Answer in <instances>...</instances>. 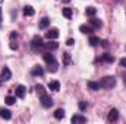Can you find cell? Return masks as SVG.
<instances>
[{
	"mask_svg": "<svg viewBox=\"0 0 126 124\" xmlns=\"http://www.w3.org/2000/svg\"><path fill=\"white\" fill-rule=\"evenodd\" d=\"M100 85L101 88L104 89H113L116 86V77L114 76H104L101 80H100Z\"/></svg>",
	"mask_w": 126,
	"mask_h": 124,
	"instance_id": "obj_1",
	"label": "cell"
},
{
	"mask_svg": "<svg viewBox=\"0 0 126 124\" xmlns=\"http://www.w3.org/2000/svg\"><path fill=\"white\" fill-rule=\"evenodd\" d=\"M31 48H32V51H40V50L44 48V42H43V38H41L40 35H35V37L32 38Z\"/></svg>",
	"mask_w": 126,
	"mask_h": 124,
	"instance_id": "obj_2",
	"label": "cell"
},
{
	"mask_svg": "<svg viewBox=\"0 0 126 124\" xmlns=\"http://www.w3.org/2000/svg\"><path fill=\"white\" fill-rule=\"evenodd\" d=\"M40 101H41V105H43L44 108H50V107L53 105V99H51V96H48L47 93L41 95V96H40Z\"/></svg>",
	"mask_w": 126,
	"mask_h": 124,
	"instance_id": "obj_3",
	"label": "cell"
},
{
	"mask_svg": "<svg viewBox=\"0 0 126 124\" xmlns=\"http://www.w3.org/2000/svg\"><path fill=\"white\" fill-rule=\"evenodd\" d=\"M46 38L47 39H57L59 38V29L57 28H51L46 32Z\"/></svg>",
	"mask_w": 126,
	"mask_h": 124,
	"instance_id": "obj_4",
	"label": "cell"
},
{
	"mask_svg": "<svg viewBox=\"0 0 126 124\" xmlns=\"http://www.w3.org/2000/svg\"><path fill=\"white\" fill-rule=\"evenodd\" d=\"M25 93H27V88H25L24 85H18V86L15 88V96H16V98H24Z\"/></svg>",
	"mask_w": 126,
	"mask_h": 124,
	"instance_id": "obj_5",
	"label": "cell"
},
{
	"mask_svg": "<svg viewBox=\"0 0 126 124\" xmlns=\"http://www.w3.org/2000/svg\"><path fill=\"white\" fill-rule=\"evenodd\" d=\"M117 118H119V111H117L116 108L110 110V112H109V115H107V120H109L110 123H114V121H117Z\"/></svg>",
	"mask_w": 126,
	"mask_h": 124,
	"instance_id": "obj_6",
	"label": "cell"
},
{
	"mask_svg": "<svg viewBox=\"0 0 126 124\" xmlns=\"http://www.w3.org/2000/svg\"><path fill=\"white\" fill-rule=\"evenodd\" d=\"M70 121L73 124H84V123H87V118L84 117V115H78V114H75L72 118H70Z\"/></svg>",
	"mask_w": 126,
	"mask_h": 124,
	"instance_id": "obj_7",
	"label": "cell"
},
{
	"mask_svg": "<svg viewBox=\"0 0 126 124\" xmlns=\"http://www.w3.org/2000/svg\"><path fill=\"white\" fill-rule=\"evenodd\" d=\"M31 74L32 76H44V69L41 67V66H34L32 67V70H31Z\"/></svg>",
	"mask_w": 126,
	"mask_h": 124,
	"instance_id": "obj_8",
	"label": "cell"
},
{
	"mask_svg": "<svg viewBox=\"0 0 126 124\" xmlns=\"http://www.w3.org/2000/svg\"><path fill=\"white\" fill-rule=\"evenodd\" d=\"M48 89L53 91V92H59L60 91V82L59 80H51L48 83Z\"/></svg>",
	"mask_w": 126,
	"mask_h": 124,
	"instance_id": "obj_9",
	"label": "cell"
},
{
	"mask_svg": "<svg viewBox=\"0 0 126 124\" xmlns=\"http://www.w3.org/2000/svg\"><path fill=\"white\" fill-rule=\"evenodd\" d=\"M57 47H59V44H57L54 39H50V42H44V48H46V50H48V51L56 50Z\"/></svg>",
	"mask_w": 126,
	"mask_h": 124,
	"instance_id": "obj_10",
	"label": "cell"
},
{
	"mask_svg": "<svg viewBox=\"0 0 126 124\" xmlns=\"http://www.w3.org/2000/svg\"><path fill=\"white\" fill-rule=\"evenodd\" d=\"M90 25L93 26V28H95V29H98V28H101L103 26V22H101V19H97V18H91L90 19Z\"/></svg>",
	"mask_w": 126,
	"mask_h": 124,
	"instance_id": "obj_11",
	"label": "cell"
},
{
	"mask_svg": "<svg viewBox=\"0 0 126 124\" xmlns=\"http://www.w3.org/2000/svg\"><path fill=\"white\" fill-rule=\"evenodd\" d=\"M10 77H12L10 69H9V67H4V69L1 70V80H9Z\"/></svg>",
	"mask_w": 126,
	"mask_h": 124,
	"instance_id": "obj_12",
	"label": "cell"
},
{
	"mask_svg": "<svg viewBox=\"0 0 126 124\" xmlns=\"http://www.w3.org/2000/svg\"><path fill=\"white\" fill-rule=\"evenodd\" d=\"M43 59H44V62L47 63V64H48V63H53V62H56V59H54V56H53V54H51L50 51H46V53L43 54Z\"/></svg>",
	"mask_w": 126,
	"mask_h": 124,
	"instance_id": "obj_13",
	"label": "cell"
},
{
	"mask_svg": "<svg viewBox=\"0 0 126 124\" xmlns=\"http://www.w3.org/2000/svg\"><path fill=\"white\" fill-rule=\"evenodd\" d=\"M100 62H104V63H113L114 62V57L111 56V54H109V53H104L103 56H101V59H100Z\"/></svg>",
	"mask_w": 126,
	"mask_h": 124,
	"instance_id": "obj_14",
	"label": "cell"
},
{
	"mask_svg": "<svg viewBox=\"0 0 126 124\" xmlns=\"http://www.w3.org/2000/svg\"><path fill=\"white\" fill-rule=\"evenodd\" d=\"M0 117H1L3 120H10V118H12V112H10L9 110L1 108V110H0Z\"/></svg>",
	"mask_w": 126,
	"mask_h": 124,
	"instance_id": "obj_15",
	"label": "cell"
},
{
	"mask_svg": "<svg viewBox=\"0 0 126 124\" xmlns=\"http://www.w3.org/2000/svg\"><path fill=\"white\" fill-rule=\"evenodd\" d=\"M48 25H50V19H48V18H43V19L40 21V24H38L40 29H47Z\"/></svg>",
	"mask_w": 126,
	"mask_h": 124,
	"instance_id": "obj_16",
	"label": "cell"
},
{
	"mask_svg": "<svg viewBox=\"0 0 126 124\" xmlns=\"http://www.w3.org/2000/svg\"><path fill=\"white\" fill-rule=\"evenodd\" d=\"M79 31L82 32V34H88V35H91L93 34V26H90V25H81L79 26Z\"/></svg>",
	"mask_w": 126,
	"mask_h": 124,
	"instance_id": "obj_17",
	"label": "cell"
},
{
	"mask_svg": "<svg viewBox=\"0 0 126 124\" xmlns=\"http://www.w3.org/2000/svg\"><path fill=\"white\" fill-rule=\"evenodd\" d=\"M62 13H63V16H64L66 19H72L73 10H72L70 7H63V9H62Z\"/></svg>",
	"mask_w": 126,
	"mask_h": 124,
	"instance_id": "obj_18",
	"label": "cell"
},
{
	"mask_svg": "<svg viewBox=\"0 0 126 124\" xmlns=\"http://www.w3.org/2000/svg\"><path fill=\"white\" fill-rule=\"evenodd\" d=\"M88 88H90L91 91H98V89L101 88V85H100V82H94V80H88Z\"/></svg>",
	"mask_w": 126,
	"mask_h": 124,
	"instance_id": "obj_19",
	"label": "cell"
},
{
	"mask_svg": "<svg viewBox=\"0 0 126 124\" xmlns=\"http://www.w3.org/2000/svg\"><path fill=\"white\" fill-rule=\"evenodd\" d=\"M95 13H97V9H95L94 6H88V7L85 9V15H87V16H90V18L95 16Z\"/></svg>",
	"mask_w": 126,
	"mask_h": 124,
	"instance_id": "obj_20",
	"label": "cell"
},
{
	"mask_svg": "<svg viewBox=\"0 0 126 124\" xmlns=\"http://www.w3.org/2000/svg\"><path fill=\"white\" fill-rule=\"evenodd\" d=\"M88 42H90V45H91V47H97V45H98L101 41H100V38H98V37H95V35H91Z\"/></svg>",
	"mask_w": 126,
	"mask_h": 124,
	"instance_id": "obj_21",
	"label": "cell"
},
{
	"mask_svg": "<svg viewBox=\"0 0 126 124\" xmlns=\"http://www.w3.org/2000/svg\"><path fill=\"white\" fill-rule=\"evenodd\" d=\"M47 70H48L50 73H56V72H57V62L48 63V64H47Z\"/></svg>",
	"mask_w": 126,
	"mask_h": 124,
	"instance_id": "obj_22",
	"label": "cell"
},
{
	"mask_svg": "<svg viewBox=\"0 0 126 124\" xmlns=\"http://www.w3.org/2000/svg\"><path fill=\"white\" fill-rule=\"evenodd\" d=\"M34 13H35V10H34L32 6H25V7H24V15H25V16H32Z\"/></svg>",
	"mask_w": 126,
	"mask_h": 124,
	"instance_id": "obj_23",
	"label": "cell"
},
{
	"mask_svg": "<svg viewBox=\"0 0 126 124\" xmlns=\"http://www.w3.org/2000/svg\"><path fill=\"white\" fill-rule=\"evenodd\" d=\"M63 117H64V111H63L62 108H57V110L54 111V118H56V120H62Z\"/></svg>",
	"mask_w": 126,
	"mask_h": 124,
	"instance_id": "obj_24",
	"label": "cell"
},
{
	"mask_svg": "<svg viewBox=\"0 0 126 124\" xmlns=\"http://www.w3.org/2000/svg\"><path fill=\"white\" fill-rule=\"evenodd\" d=\"M4 102H6L7 105H13V104L16 102V96H12V95H7V96L4 98Z\"/></svg>",
	"mask_w": 126,
	"mask_h": 124,
	"instance_id": "obj_25",
	"label": "cell"
},
{
	"mask_svg": "<svg viewBox=\"0 0 126 124\" xmlns=\"http://www.w3.org/2000/svg\"><path fill=\"white\" fill-rule=\"evenodd\" d=\"M63 64H70V54L69 53H63Z\"/></svg>",
	"mask_w": 126,
	"mask_h": 124,
	"instance_id": "obj_26",
	"label": "cell"
},
{
	"mask_svg": "<svg viewBox=\"0 0 126 124\" xmlns=\"http://www.w3.org/2000/svg\"><path fill=\"white\" fill-rule=\"evenodd\" d=\"M35 89H37V92H38L40 96L46 93V89H44V86H43V85H37V86H35Z\"/></svg>",
	"mask_w": 126,
	"mask_h": 124,
	"instance_id": "obj_27",
	"label": "cell"
},
{
	"mask_svg": "<svg viewBox=\"0 0 126 124\" xmlns=\"http://www.w3.org/2000/svg\"><path fill=\"white\" fill-rule=\"evenodd\" d=\"M78 107H79L81 111H84V110H87V102H85V101H81V102L78 104Z\"/></svg>",
	"mask_w": 126,
	"mask_h": 124,
	"instance_id": "obj_28",
	"label": "cell"
},
{
	"mask_svg": "<svg viewBox=\"0 0 126 124\" xmlns=\"http://www.w3.org/2000/svg\"><path fill=\"white\" fill-rule=\"evenodd\" d=\"M9 47H10V50H18V44H15L13 41L9 44Z\"/></svg>",
	"mask_w": 126,
	"mask_h": 124,
	"instance_id": "obj_29",
	"label": "cell"
},
{
	"mask_svg": "<svg viewBox=\"0 0 126 124\" xmlns=\"http://www.w3.org/2000/svg\"><path fill=\"white\" fill-rule=\"evenodd\" d=\"M119 64H120L122 67H125V69H126V57H123V59H120V62H119Z\"/></svg>",
	"mask_w": 126,
	"mask_h": 124,
	"instance_id": "obj_30",
	"label": "cell"
},
{
	"mask_svg": "<svg viewBox=\"0 0 126 124\" xmlns=\"http://www.w3.org/2000/svg\"><path fill=\"white\" fill-rule=\"evenodd\" d=\"M66 44H67V45H73V44H75V39H73V38H69V39L66 41Z\"/></svg>",
	"mask_w": 126,
	"mask_h": 124,
	"instance_id": "obj_31",
	"label": "cell"
},
{
	"mask_svg": "<svg viewBox=\"0 0 126 124\" xmlns=\"http://www.w3.org/2000/svg\"><path fill=\"white\" fill-rule=\"evenodd\" d=\"M100 44H101V45H103V47H104V48H107V47H109V42H107V41H106V39H104V41H101V42H100Z\"/></svg>",
	"mask_w": 126,
	"mask_h": 124,
	"instance_id": "obj_32",
	"label": "cell"
},
{
	"mask_svg": "<svg viewBox=\"0 0 126 124\" xmlns=\"http://www.w3.org/2000/svg\"><path fill=\"white\" fill-rule=\"evenodd\" d=\"M16 37H18V34H16V32H12V34H10V39H15Z\"/></svg>",
	"mask_w": 126,
	"mask_h": 124,
	"instance_id": "obj_33",
	"label": "cell"
},
{
	"mask_svg": "<svg viewBox=\"0 0 126 124\" xmlns=\"http://www.w3.org/2000/svg\"><path fill=\"white\" fill-rule=\"evenodd\" d=\"M63 3H70V0H62Z\"/></svg>",
	"mask_w": 126,
	"mask_h": 124,
	"instance_id": "obj_34",
	"label": "cell"
},
{
	"mask_svg": "<svg viewBox=\"0 0 126 124\" xmlns=\"http://www.w3.org/2000/svg\"><path fill=\"white\" fill-rule=\"evenodd\" d=\"M0 19H1V7H0Z\"/></svg>",
	"mask_w": 126,
	"mask_h": 124,
	"instance_id": "obj_35",
	"label": "cell"
},
{
	"mask_svg": "<svg viewBox=\"0 0 126 124\" xmlns=\"http://www.w3.org/2000/svg\"><path fill=\"white\" fill-rule=\"evenodd\" d=\"M123 82H125V86H126V76H125V79H123Z\"/></svg>",
	"mask_w": 126,
	"mask_h": 124,
	"instance_id": "obj_36",
	"label": "cell"
}]
</instances>
